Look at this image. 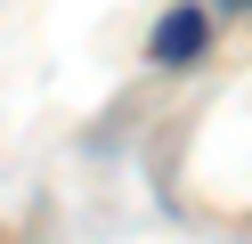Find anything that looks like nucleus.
<instances>
[{"instance_id": "f257e3e1", "label": "nucleus", "mask_w": 252, "mask_h": 244, "mask_svg": "<svg viewBox=\"0 0 252 244\" xmlns=\"http://www.w3.org/2000/svg\"><path fill=\"white\" fill-rule=\"evenodd\" d=\"M203 41H212V16L203 8H171L163 25H155V65H195Z\"/></svg>"}, {"instance_id": "f03ea898", "label": "nucleus", "mask_w": 252, "mask_h": 244, "mask_svg": "<svg viewBox=\"0 0 252 244\" xmlns=\"http://www.w3.org/2000/svg\"><path fill=\"white\" fill-rule=\"evenodd\" d=\"M220 8H244V0H220Z\"/></svg>"}, {"instance_id": "7ed1b4c3", "label": "nucleus", "mask_w": 252, "mask_h": 244, "mask_svg": "<svg viewBox=\"0 0 252 244\" xmlns=\"http://www.w3.org/2000/svg\"><path fill=\"white\" fill-rule=\"evenodd\" d=\"M244 8H252V0H244Z\"/></svg>"}]
</instances>
